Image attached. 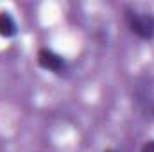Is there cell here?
I'll return each mask as SVG.
<instances>
[{
    "instance_id": "obj_4",
    "label": "cell",
    "mask_w": 154,
    "mask_h": 152,
    "mask_svg": "<svg viewBox=\"0 0 154 152\" xmlns=\"http://www.w3.org/2000/svg\"><path fill=\"white\" fill-rule=\"evenodd\" d=\"M140 152H154V138L151 140H145L140 147Z\"/></svg>"
},
{
    "instance_id": "obj_1",
    "label": "cell",
    "mask_w": 154,
    "mask_h": 152,
    "mask_svg": "<svg viewBox=\"0 0 154 152\" xmlns=\"http://www.w3.org/2000/svg\"><path fill=\"white\" fill-rule=\"evenodd\" d=\"M124 22L133 36L142 41L154 39V13L142 11L133 5H124Z\"/></svg>"
},
{
    "instance_id": "obj_2",
    "label": "cell",
    "mask_w": 154,
    "mask_h": 152,
    "mask_svg": "<svg viewBox=\"0 0 154 152\" xmlns=\"http://www.w3.org/2000/svg\"><path fill=\"white\" fill-rule=\"evenodd\" d=\"M36 63L41 70L52 74V75L63 77L68 74V61L56 50L48 48V47H41L38 48L36 54Z\"/></svg>"
},
{
    "instance_id": "obj_3",
    "label": "cell",
    "mask_w": 154,
    "mask_h": 152,
    "mask_svg": "<svg viewBox=\"0 0 154 152\" xmlns=\"http://www.w3.org/2000/svg\"><path fill=\"white\" fill-rule=\"evenodd\" d=\"M16 34H18V22H16V18L9 11L0 9V38L11 39Z\"/></svg>"
}]
</instances>
